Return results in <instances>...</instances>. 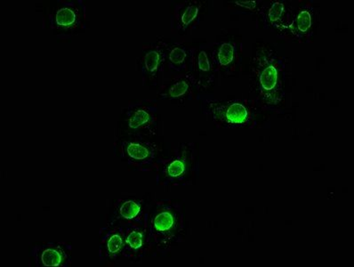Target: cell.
I'll return each instance as SVG.
<instances>
[{
    "label": "cell",
    "instance_id": "1",
    "mask_svg": "<svg viewBox=\"0 0 354 267\" xmlns=\"http://www.w3.org/2000/svg\"><path fill=\"white\" fill-rule=\"evenodd\" d=\"M148 257H166L186 236L184 203L162 199L152 203L147 216Z\"/></svg>",
    "mask_w": 354,
    "mask_h": 267
},
{
    "label": "cell",
    "instance_id": "2",
    "mask_svg": "<svg viewBox=\"0 0 354 267\" xmlns=\"http://www.w3.org/2000/svg\"><path fill=\"white\" fill-rule=\"evenodd\" d=\"M252 86L256 104L274 111L285 98L287 64L271 48H260L254 58Z\"/></svg>",
    "mask_w": 354,
    "mask_h": 267
},
{
    "label": "cell",
    "instance_id": "3",
    "mask_svg": "<svg viewBox=\"0 0 354 267\" xmlns=\"http://www.w3.org/2000/svg\"><path fill=\"white\" fill-rule=\"evenodd\" d=\"M200 170V154L194 142H179L171 148L158 158L154 169L157 185L164 188L194 185Z\"/></svg>",
    "mask_w": 354,
    "mask_h": 267
},
{
    "label": "cell",
    "instance_id": "4",
    "mask_svg": "<svg viewBox=\"0 0 354 267\" xmlns=\"http://www.w3.org/2000/svg\"><path fill=\"white\" fill-rule=\"evenodd\" d=\"M84 0H55L46 8L44 27L61 42H69L84 32L88 23Z\"/></svg>",
    "mask_w": 354,
    "mask_h": 267
},
{
    "label": "cell",
    "instance_id": "5",
    "mask_svg": "<svg viewBox=\"0 0 354 267\" xmlns=\"http://www.w3.org/2000/svg\"><path fill=\"white\" fill-rule=\"evenodd\" d=\"M157 102L151 99L131 100L121 110L115 138H145L153 139L158 132Z\"/></svg>",
    "mask_w": 354,
    "mask_h": 267
},
{
    "label": "cell",
    "instance_id": "6",
    "mask_svg": "<svg viewBox=\"0 0 354 267\" xmlns=\"http://www.w3.org/2000/svg\"><path fill=\"white\" fill-rule=\"evenodd\" d=\"M205 115L223 129H253L256 126V102L252 99L218 101L207 96L200 99Z\"/></svg>",
    "mask_w": 354,
    "mask_h": 267
},
{
    "label": "cell",
    "instance_id": "7",
    "mask_svg": "<svg viewBox=\"0 0 354 267\" xmlns=\"http://www.w3.org/2000/svg\"><path fill=\"white\" fill-rule=\"evenodd\" d=\"M113 154L129 169L142 173L153 172L161 156L157 142L145 138H115Z\"/></svg>",
    "mask_w": 354,
    "mask_h": 267
},
{
    "label": "cell",
    "instance_id": "8",
    "mask_svg": "<svg viewBox=\"0 0 354 267\" xmlns=\"http://www.w3.org/2000/svg\"><path fill=\"white\" fill-rule=\"evenodd\" d=\"M169 46V43L158 40L142 46L138 67L145 86L151 89H160L167 70Z\"/></svg>",
    "mask_w": 354,
    "mask_h": 267
},
{
    "label": "cell",
    "instance_id": "9",
    "mask_svg": "<svg viewBox=\"0 0 354 267\" xmlns=\"http://www.w3.org/2000/svg\"><path fill=\"white\" fill-rule=\"evenodd\" d=\"M152 203H153L149 194L144 196L130 194H121L111 205L105 225H125L145 219Z\"/></svg>",
    "mask_w": 354,
    "mask_h": 267
},
{
    "label": "cell",
    "instance_id": "10",
    "mask_svg": "<svg viewBox=\"0 0 354 267\" xmlns=\"http://www.w3.org/2000/svg\"><path fill=\"white\" fill-rule=\"evenodd\" d=\"M73 248L64 241H42L30 247L32 267H69L73 264Z\"/></svg>",
    "mask_w": 354,
    "mask_h": 267
},
{
    "label": "cell",
    "instance_id": "11",
    "mask_svg": "<svg viewBox=\"0 0 354 267\" xmlns=\"http://www.w3.org/2000/svg\"><path fill=\"white\" fill-rule=\"evenodd\" d=\"M210 48L211 44H201L192 48L188 73L194 80L198 99L205 98L207 90L215 82L216 73L211 59Z\"/></svg>",
    "mask_w": 354,
    "mask_h": 267
},
{
    "label": "cell",
    "instance_id": "12",
    "mask_svg": "<svg viewBox=\"0 0 354 267\" xmlns=\"http://www.w3.org/2000/svg\"><path fill=\"white\" fill-rule=\"evenodd\" d=\"M196 98L194 80L188 73L175 74L164 77L162 84L158 89V100L169 101L182 105Z\"/></svg>",
    "mask_w": 354,
    "mask_h": 267
},
{
    "label": "cell",
    "instance_id": "13",
    "mask_svg": "<svg viewBox=\"0 0 354 267\" xmlns=\"http://www.w3.org/2000/svg\"><path fill=\"white\" fill-rule=\"evenodd\" d=\"M124 228L125 246L122 257L129 262L139 263L149 255L147 217L140 221L127 223Z\"/></svg>",
    "mask_w": 354,
    "mask_h": 267
},
{
    "label": "cell",
    "instance_id": "14",
    "mask_svg": "<svg viewBox=\"0 0 354 267\" xmlns=\"http://www.w3.org/2000/svg\"><path fill=\"white\" fill-rule=\"evenodd\" d=\"M99 261L101 265H113L122 257L125 246V228L121 225H105L100 229Z\"/></svg>",
    "mask_w": 354,
    "mask_h": 267
},
{
    "label": "cell",
    "instance_id": "15",
    "mask_svg": "<svg viewBox=\"0 0 354 267\" xmlns=\"http://www.w3.org/2000/svg\"><path fill=\"white\" fill-rule=\"evenodd\" d=\"M203 8V3L196 0L177 3L171 15V27L181 34L197 29L201 24Z\"/></svg>",
    "mask_w": 354,
    "mask_h": 267
},
{
    "label": "cell",
    "instance_id": "16",
    "mask_svg": "<svg viewBox=\"0 0 354 267\" xmlns=\"http://www.w3.org/2000/svg\"><path fill=\"white\" fill-rule=\"evenodd\" d=\"M211 59L216 75H229L234 73L239 64L237 46L232 42L211 44Z\"/></svg>",
    "mask_w": 354,
    "mask_h": 267
},
{
    "label": "cell",
    "instance_id": "17",
    "mask_svg": "<svg viewBox=\"0 0 354 267\" xmlns=\"http://www.w3.org/2000/svg\"><path fill=\"white\" fill-rule=\"evenodd\" d=\"M313 26H315V8L306 4L303 6L292 18L288 30H290L292 35L296 37L300 42H306L312 36Z\"/></svg>",
    "mask_w": 354,
    "mask_h": 267
},
{
    "label": "cell",
    "instance_id": "18",
    "mask_svg": "<svg viewBox=\"0 0 354 267\" xmlns=\"http://www.w3.org/2000/svg\"><path fill=\"white\" fill-rule=\"evenodd\" d=\"M192 48L182 43H174L169 46L167 57V69L171 73L181 74L188 73L190 67Z\"/></svg>",
    "mask_w": 354,
    "mask_h": 267
},
{
    "label": "cell",
    "instance_id": "19",
    "mask_svg": "<svg viewBox=\"0 0 354 267\" xmlns=\"http://www.w3.org/2000/svg\"><path fill=\"white\" fill-rule=\"evenodd\" d=\"M263 20L266 28H271L274 30H288L291 19L286 2L281 1V0L272 2L263 12Z\"/></svg>",
    "mask_w": 354,
    "mask_h": 267
},
{
    "label": "cell",
    "instance_id": "20",
    "mask_svg": "<svg viewBox=\"0 0 354 267\" xmlns=\"http://www.w3.org/2000/svg\"><path fill=\"white\" fill-rule=\"evenodd\" d=\"M257 3H259V1H236L235 4L240 6L241 8H245L250 9V10H252V9L257 8Z\"/></svg>",
    "mask_w": 354,
    "mask_h": 267
}]
</instances>
